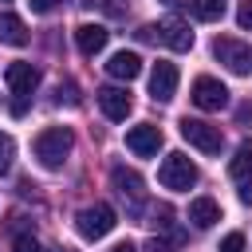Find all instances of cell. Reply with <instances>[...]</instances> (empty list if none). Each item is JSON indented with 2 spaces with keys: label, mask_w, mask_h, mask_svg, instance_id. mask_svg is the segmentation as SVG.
<instances>
[{
  "label": "cell",
  "mask_w": 252,
  "mask_h": 252,
  "mask_svg": "<svg viewBox=\"0 0 252 252\" xmlns=\"http://www.w3.org/2000/svg\"><path fill=\"white\" fill-rule=\"evenodd\" d=\"M71 146H75V134L67 126H47L43 134H35L32 150H35V161L43 169H63V161L71 158Z\"/></svg>",
  "instance_id": "cell-1"
},
{
  "label": "cell",
  "mask_w": 252,
  "mask_h": 252,
  "mask_svg": "<svg viewBox=\"0 0 252 252\" xmlns=\"http://www.w3.org/2000/svg\"><path fill=\"white\" fill-rule=\"evenodd\" d=\"M158 181H161V189L185 193V189L197 185V165H193L185 154H165V161L158 165Z\"/></svg>",
  "instance_id": "cell-2"
},
{
  "label": "cell",
  "mask_w": 252,
  "mask_h": 252,
  "mask_svg": "<svg viewBox=\"0 0 252 252\" xmlns=\"http://www.w3.org/2000/svg\"><path fill=\"white\" fill-rule=\"evenodd\" d=\"M75 228H79V236H83V240H102V236L114 228V209H110L106 201H94V205L79 209Z\"/></svg>",
  "instance_id": "cell-3"
},
{
  "label": "cell",
  "mask_w": 252,
  "mask_h": 252,
  "mask_svg": "<svg viewBox=\"0 0 252 252\" xmlns=\"http://www.w3.org/2000/svg\"><path fill=\"white\" fill-rule=\"evenodd\" d=\"M213 55H217L232 75H252V47H248V43H240V39H232V35H217Z\"/></svg>",
  "instance_id": "cell-4"
},
{
  "label": "cell",
  "mask_w": 252,
  "mask_h": 252,
  "mask_svg": "<svg viewBox=\"0 0 252 252\" xmlns=\"http://www.w3.org/2000/svg\"><path fill=\"white\" fill-rule=\"evenodd\" d=\"M181 138H185L189 146H197L201 154H220V146H224L220 126H209V122H201V118H181Z\"/></svg>",
  "instance_id": "cell-5"
},
{
  "label": "cell",
  "mask_w": 252,
  "mask_h": 252,
  "mask_svg": "<svg viewBox=\"0 0 252 252\" xmlns=\"http://www.w3.org/2000/svg\"><path fill=\"white\" fill-rule=\"evenodd\" d=\"M189 98L201 110H224L228 106V87L220 79H213V75H201V79H193V94Z\"/></svg>",
  "instance_id": "cell-6"
},
{
  "label": "cell",
  "mask_w": 252,
  "mask_h": 252,
  "mask_svg": "<svg viewBox=\"0 0 252 252\" xmlns=\"http://www.w3.org/2000/svg\"><path fill=\"white\" fill-rule=\"evenodd\" d=\"M4 83H8V91L16 98H32V91L39 87V67H32V63H8L4 67Z\"/></svg>",
  "instance_id": "cell-7"
},
{
  "label": "cell",
  "mask_w": 252,
  "mask_h": 252,
  "mask_svg": "<svg viewBox=\"0 0 252 252\" xmlns=\"http://www.w3.org/2000/svg\"><path fill=\"white\" fill-rule=\"evenodd\" d=\"M110 185L118 189V197H122V201H130V209H134V213H142V197H146V189H142V177H138L134 169L114 165V169H110Z\"/></svg>",
  "instance_id": "cell-8"
},
{
  "label": "cell",
  "mask_w": 252,
  "mask_h": 252,
  "mask_svg": "<svg viewBox=\"0 0 252 252\" xmlns=\"http://www.w3.org/2000/svg\"><path fill=\"white\" fill-rule=\"evenodd\" d=\"M173 94H177V67L165 63V59H158L154 71H150V98L154 102H169Z\"/></svg>",
  "instance_id": "cell-9"
},
{
  "label": "cell",
  "mask_w": 252,
  "mask_h": 252,
  "mask_svg": "<svg viewBox=\"0 0 252 252\" xmlns=\"http://www.w3.org/2000/svg\"><path fill=\"white\" fill-rule=\"evenodd\" d=\"M126 150H130V154H138V158H154V154L161 150V130H158V126H150V122L130 126V130H126Z\"/></svg>",
  "instance_id": "cell-10"
},
{
  "label": "cell",
  "mask_w": 252,
  "mask_h": 252,
  "mask_svg": "<svg viewBox=\"0 0 252 252\" xmlns=\"http://www.w3.org/2000/svg\"><path fill=\"white\" fill-rule=\"evenodd\" d=\"M154 39H161V43L173 47V51H189V47H193V32H189V24L177 20V16L161 20V24L154 28Z\"/></svg>",
  "instance_id": "cell-11"
},
{
  "label": "cell",
  "mask_w": 252,
  "mask_h": 252,
  "mask_svg": "<svg viewBox=\"0 0 252 252\" xmlns=\"http://www.w3.org/2000/svg\"><path fill=\"white\" fill-rule=\"evenodd\" d=\"M98 106H102V114H106V118L122 122V118L134 110V98H130V91H126V87H102V91H98Z\"/></svg>",
  "instance_id": "cell-12"
},
{
  "label": "cell",
  "mask_w": 252,
  "mask_h": 252,
  "mask_svg": "<svg viewBox=\"0 0 252 252\" xmlns=\"http://www.w3.org/2000/svg\"><path fill=\"white\" fill-rule=\"evenodd\" d=\"M106 39H110V32H106L102 24H79V28H75V47H79L83 55H98V51L106 47Z\"/></svg>",
  "instance_id": "cell-13"
},
{
  "label": "cell",
  "mask_w": 252,
  "mask_h": 252,
  "mask_svg": "<svg viewBox=\"0 0 252 252\" xmlns=\"http://www.w3.org/2000/svg\"><path fill=\"white\" fill-rule=\"evenodd\" d=\"M106 75L110 79H138L142 75V59H138V51H114L110 59H106Z\"/></svg>",
  "instance_id": "cell-14"
},
{
  "label": "cell",
  "mask_w": 252,
  "mask_h": 252,
  "mask_svg": "<svg viewBox=\"0 0 252 252\" xmlns=\"http://www.w3.org/2000/svg\"><path fill=\"white\" fill-rule=\"evenodd\" d=\"M189 220H193V228H213L220 220V205L213 197H193L189 201Z\"/></svg>",
  "instance_id": "cell-15"
},
{
  "label": "cell",
  "mask_w": 252,
  "mask_h": 252,
  "mask_svg": "<svg viewBox=\"0 0 252 252\" xmlns=\"http://www.w3.org/2000/svg\"><path fill=\"white\" fill-rule=\"evenodd\" d=\"M0 43H8V47H24L28 43V28H24L20 16H12V12L0 16Z\"/></svg>",
  "instance_id": "cell-16"
},
{
  "label": "cell",
  "mask_w": 252,
  "mask_h": 252,
  "mask_svg": "<svg viewBox=\"0 0 252 252\" xmlns=\"http://www.w3.org/2000/svg\"><path fill=\"white\" fill-rule=\"evenodd\" d=\"M228 173H232L236 181H248V177H252V142H240V146H236V154H232V161H228Z\"/></svg>",
  "instance_id": "cell-17"
},
{
  "label": "cell",
  "mask_w": 252,
  "mask_h": 252,
  "mask_svg": "<svg viewBox=\"0 0 252 252\" xmlns=\"http://www.w3.org/2000/svg\"><path fill=\"white\" fill-rule=\"evenodd\" d=\"M189 4H193V16L205 20V24H213V20L224 16V0H189Z\"/></svg>",
  "instance_id": "cell-18"
},
{
  "label": "cell",
  "mask_w": 252,
  "mask_h": 252,
  "mask_svg": "<svg viewBox=\"0 0 252 252\" xmlns=\"http://www.w3.org/2000/svg\"><path fill=\"white\" fill-rule=\"evenodd\" d=\"M12 158H16V142H12L8 134H0V173L12 169Z\"/></svg>",
  "instance_id": "cell-19"
},
{
  "label": "cell",
  "mask_w": 252,
  "mask_h": 252,
  "mask_svg": "<svg viewBox=\"0 0 252 252\" xmlns=\"http://www.w3.org/2000/svg\"><path fill=\"white\" fill-rule=\"evenodd\" d=\"M217 252H244V232H228Z\"/></svg>",
  "instance_id": "cell-20"
},
{
  "label": "cell",
  "mask_w": 252,
  "mask_h": 252,
  "mask_svg": "<svg viewBox=\"0 0 252 252\" xmlns=\"http://www.w3.org/2000/svg\"><path fill=\"white\" fill-rule=\"evenodd\" d=\"M150 224H154V228H169V224H173V209H165V205L154 209V220H150Z\"/></svg>",
  "instance_id": "cell-21"
},
{
  "label": "cell",
  "mask_w": 252,
  "mask_h": 252,
  "mask_svg": "<svg viewBox=\"0 0 252 252\" xmlns=\"http://www.w3.org/2000/svg\"><path fill=\"white\" fill-rule=\"evenodd\" d=\"M12 252H43V248H39V240H32V236H16V240H12Z\"/></svg>",
  "instance_id": "cell-22"
},
{
  "label": "cell",
  "mask_w": 252,
  "mask_h": 252,
  "mask_svg": "<svg viewBox=\"0 0 252 252\" xmlns=\"http://www.w3.org/2000/svg\"><path fill=\"white\" fill-rule=\"evenodd\" d=\"M236 24H240L244 32H252V0H244V4L236 8Z\"/></svg>",
  "instance_id": "cell-23"
},
{
  "label": "cell",
  "mask_w": 252,
  "mask_h": 252,
  "mask_svg": "<svg viewBox=\"0 0 252 252\" xmlns=\"http://www.w3.org/2000/svg\"><path fill=\"white\" fill-rule=\"evenodd\" d=\"M55 102H71V106H75V102H79V94H75V83H67V87L59 83V94H55Z\"/></svg>",
  "instance_id": "cell-24"
},
{
  "label": "cell",
  "mask_w": 252,
  "mask_h": 252,
  "mask_svg": "<svg viewBox=\"0 0 252 252\" xmlns=\"http://www.w3.org/2000/svg\"><path fill=\"white\" fill-rule=\"evenodd\" d=\"M28 4H32V12H35V16H47V12H55V8H59V0H28Z\"/></svg>",
  "instance_id": "cell-25"
},
{
  "label": "cell",
  "mask_w": 252,
  "mask_h": 252,
  "mask_svg": "<svg viewBox=\"0 0 252 252\" xmlns=\"http://www.w3.org/2000/svg\"><path fill=\"white\" fill-rule=\"evenodd\" d=\"M240 201H244V205H252V177L240 185Z\"/></svg>",
  "instance_id": "cell-26"
},
{
  "label": "cell",
  "mask_w": 252,
  "mask_h": 252,
  "mask_svg": "<svg viewBox=\"0 0 252 252\" xmlns=\"http://www.w3.org/2000/svg\"><path fill=\"white\" fill-rule=\"evenodd\" d=\"M102 8H110L114 16H118V12H126V4H118V0H102Z\"/></svg>",
  "instance_id": "cell-27"
},
{
  "label": "cell",
  "mask_w": 252,
  "mask_h": 252,
  "mask_svg": "<svg viewBox=\"0 0 252 252\" xmlns=\"http://www.w3.org/2000/svg\"><path fill=\"white\" fill-rule=\"evenodd\" d=\"M150 252H169V244H165V240H158V236H154V240H150Z\"/></svg>",
  "instance_id": "cell-28"
},
{
  "label": "cell",
  "mask_w": 252,
  "mask_h": 252,
  "mask_svg": "<svg viewBox=\"0 0 252 252\" xmlns=\"http://www.w3.org/2000/svg\"><path fill=\"white\" fill-rule=\"evenodd\" d=\"M110 252H138V248H134V244H130V240H122V244H114V248H110Z\"/></svg>",
  "instance_id": "cell-29"
}]
</instances>
